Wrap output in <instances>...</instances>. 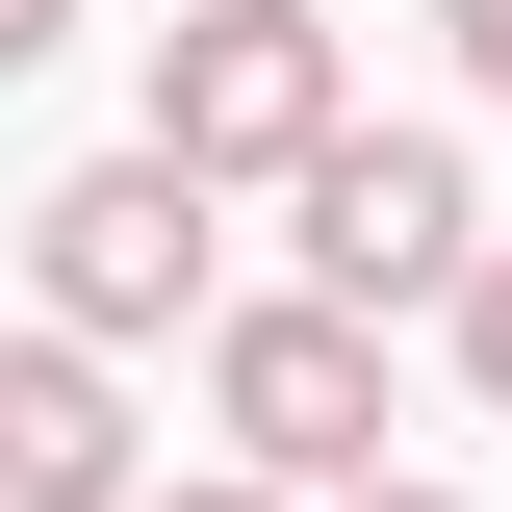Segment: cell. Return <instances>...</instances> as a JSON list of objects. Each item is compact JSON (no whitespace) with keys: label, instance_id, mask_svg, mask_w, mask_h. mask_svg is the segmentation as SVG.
<instances>
[{"label":"cell","instance_id":"cell-6","mask_svg":"<svg viewBox=\"0 0 512 512\" xmlns=\"http://www.w3.org/2000/svg\"><path fill=\"white\" fill-rule=\"evenodd\" d=\"M436 333H461V384H487V410H512V231L461 256V308H436Z\"/></svg>","mask_w":512,"mask_h":512},{"label":"cell","instance_id":"cell-5","mask_svg":"<svg viewBox=\"0 0 512 512\" xmlns=\"http://www.w3.org/2000/svg\"><path fill=\"white\" fill-rule=\"evenodd\" d=\"M154 461H128V359H77V333H0V512H128Z\"/></svg>","mask_w":512,"mask_h":512},{"label":"cell","instance_id":"cell-4","mask_svg":"<svg viewBox=\"0 0 512 512\" xmlns=\"http://www.w3.org/2000/svg\"><path fill=\"white\" fill-rule=\"evenodd\" d=\"M205 256H231V231H205V180H180V154H77V180L26 205V282H52L26 333L154 359V333H205Z\"/></svg>","mask_w":512,"mask_h":512},{"label":"cell","instance_id":"cell-8","mask_svg":"<svg viewBox=\"0 0 512 512\" xmlns=\"http://www.w3.org/2000/svg\"><path fill=\"white\" fill-rule=\"evenodd\" d=\"M26 52H77V0H0V77H26Z\"/></svg>","mask_w":512,"mask_h":512},{"label":"cell","instance_id":"cell-2","mask_svg":"<svg viewBox=\"0 0 512 512\" xmlns=\"http://www.w3.org/2000/svg\"><path fill=\"white\" fill-rule=\"evenodd\" d=\"M205 436H231V487H282V512H333V487H384V333L359 308H205Z\"/></svg>","mask_w":512,"mask_h":512},{"label":"cell","instance_id":"cell-3","mask_svg":"<svg viewBox=\"0 0 512 512\" xmlns=\"http://www.w3.org/2000/svg\"><path fill=\"white\" fill-rule=\"evenodd\" d=\"M282 231H308V308H461V256H487V154L461 128H333L308 180H282Z\"/></svg>","mask_w":512,"mask_h":512},{"label":"cell","instance_id":"cell-1","mask_svg":"<svg viewBox=\"0 0 512 512\" xmlns=\"http://www.w3.org/2000/svg\"><path fill=\"white\" fill-rule=\"evenodd\" d=\"M333 128H359L333 0H180V26H154V103H128V154H180V180L231 205V180H308Z\"/></svg>","mask_w":512,"mask_h":512},{"label":"cell","instance_id":"cell-7","mask_svg":"<svg viewBox=\"0 0 512 512\" xmlns=\"http://www.w3.org/2000/svg\"><path fill=\"white\" fill-rule=\"evenodd\" d=\"M436 26H461V77H487V103H512V0H436Z\"/></svg>","mask_w":512,"mask_h":512},{"label":"cell","instance_id":"cell-10","mask_svg":"<svg viewBox=\"0 0 512 512\" xmlns=\"http://www.w3.org/2000/svg\"><path fill=\"white\" fill-rule=\"evenodd\" d=\"M333 512H461V487H410V461H384V487H333Z\"/></svg>","mask_w":512,"mask_h":512},{"label":"cell","instance_id":"cell-9","mask_svg":"<svg viewBox=\"0 0 512 512\" xmlns=\"http://www.w3.org/2000/svg\"><path fill=\"white\" fill-rule=\"evenodd\" d=\"M128 512H282V487H231V461H205V487H128Z\"/></svg>","mask_w":512,"mask_h":512}]
</instances>
